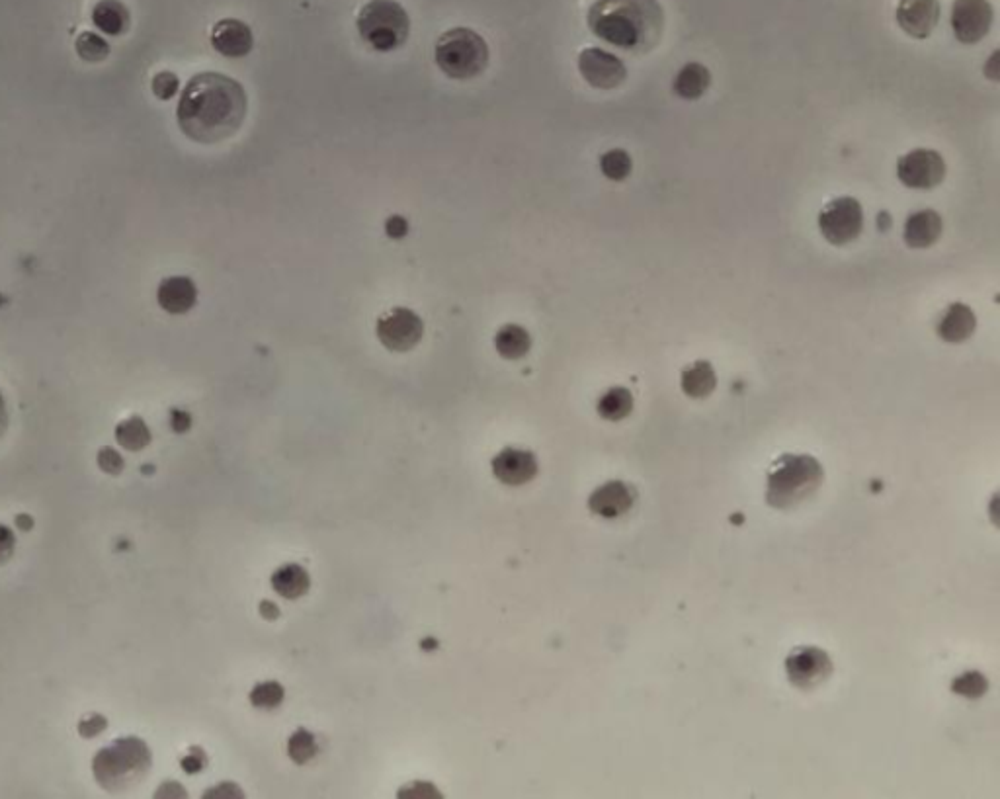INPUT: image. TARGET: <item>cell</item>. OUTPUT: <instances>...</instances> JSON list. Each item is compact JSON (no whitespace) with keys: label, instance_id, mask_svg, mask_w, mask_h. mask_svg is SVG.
<instances>
[{"label":"cell","instance_id":"ffe728a7","mask_svg":"<svg viewBox=\"0 0 1000 799\" xmlns=\"http://www.w3.org/2000/svg\"><path fill=\"white\" fill-rule=\"evenodd\" d=\"M92 22L106 36H122L129 28V10L120 0H100L92 10Z\"/></svg>","mask_w":1000,"mask_h":799},{"label":"cell","instance_id":"5bb4252c","mask_svg":"<svg viewBox=\"0 0 1000 799\" xmlns=\"http://www.w3.org/2000/svg\"><path fill=\"white\" fill-rule=\"evenodd\" d=\"M211 45L223 57L239 59L252 51L254 38L249 26L237 18L219 20L211 30Z\"/></svg>","mask_w":1000,"mask_h":799},{"label":"cell","instance_id":"83f0119b","mask_svg":"<svg viewBox=\"0 0 1000 799\" xmlns=\"http://www.w3.org/2000/svg\"><path fill=\"white\" fill-rule=\"evenodd\" d=\"M250 702H252V706L264 708V710L278 708L284 702V688H282V684H278L274 680L262 682V684L254 686V690L250 692Z\"/></svg>","mask_w":1000,"mask_h":799},{"label":"cell","instance_id":"4dcf8cb0","mask_svg":"<svg viewBox=\"0 0 1000 799\" xmlns=\"http://www.w3.org/2000/svg\"><path fill=\"white\" fill-rule=\"evenodd\" d=\"M178 86H180L178 77L170 71H163V73L155 75V79H153V92L161 100H170L178 92Z\"/></svg>","mask_w":1000,"mask_h":799},{"label":"cell","instance_id":"30bf717a","mask_svg":"<svg viewBox=\"0 0 1000 799\" xmlns=\"http://www.w3.org/2000/svg\"><path fill=\"white\" fill-rule=\"evenodd\" d=\"M579 73L584 81L600 90H614L627 79L624 61L600 47H586L579 55Z\"/></svg>","mask_w":1000,"mask_h":799},{"label":"cell","instance_id":"2e32d148","mask_svg":"<svg viewBox=\"0 0 1000 799\" xmlns=\"http://www.w3.org/2000/svg\"><path fill=\"white\" fill-rule=\"evenodd\" d=\"M942 229L944 223L938 211H915L905 221L903 241L909 249H928L940 241Z\"/></svg>","mask_w":1000,"mask_h":799},{"label":"cell","instance_id":"277c9868","mask_svg":"<svg viewBox=\"0 0 1000 799\" xmlns=\"http://www.w3.org/2000/svg\"><path fill=\"white\" fill-rule=\"evenodd\" d=\"M434 59L440 71L452 79H475L489 65V45L469 28H454L438 38Z\"/></svg>","mask_w":1000,"mask_h":799},{"label":"cell","instance_id":"e0dca14e","mask_svg":"<svg viewBox=\"0 0 1000 799\" xmlns=\"http://www.w3.org/2000/svg\"><path fill=\"white\" fill-rule=\"evenodd\" d=\"M975 329H977L975 311L961 301L950 303L936 325L938 337L948 344H961L969 340L973 337Z\"/></svg>","mask_w":1000,"mask_h":799},{"label":"cell","instance_id":"3957f363","mask_svg":"<svg viewBox=\"0 0 1000 799\" xmlns=\"http://www.w3.org/2000/svg\"><path fill=\"white\" fill-rule=\"evenodd\" d=\"M823 483V467L807 454H784L766 477V501L774 508H793L809 501Z\"/></svg>","mask_w":1000,"mask_h":799},{"label":"cell","instance_id":"4316f807","mask_svg":"<svg viewBox=\"0 0 1000 799\" xmlns=\"http://www.w3.org/2000/svg\"><path fill=\"white\" fill-rule=\"evenodd\" d=\"M987 688H989V682L979 671H967V673L959 674L958 678L952 682V690L963 698H969V700L981 698L987 692Z\"/></svg>","mask_w":1000,"mask_h":799},{"label":"cell","instance_id":"d6986e66","mask_svg":"<svg viewBox=\"0 0 1000 799\" xmlns=\"http://www.w3.org/2000/svg\"><path fill=\"white\" fill-rule=\"evenodd\" d=\"M711 73L702 63H686L674 77L672 90L682 100H698L708 92Z\"/></svg>","mask_w":1000,"mask_h":799},{"label":"cell","instance_id":"836d02e7","mask_svg":"<svg viewBox=\"0 0 1000 799\" xmlns=\"http://www.w3.org/2000/svg\"><path fill=\"white\" fill-rule=\"evenodd\" d=\"M6 424H8V413H6V403H4V397L0 393V436L4 434L6 430Z\"/></svg>","mask_w":1000,"mask_h":799},{"label":"cell","instance_id":"52a82bcc","mask_svg":"<svg viewBox=\"0 0 1000 799\" xmlns=\"http://www.w3.org/2000/svg\"><path fill=\"white\" fill-rule=\"evenodd\" d=\"M375 335L391 352H409L424 335V323L409 307H393L375 323Z\"/></svg>","mask_w":1000,"mask_h":799},{"label":"cell","instance_id":"7402d4cb","mask_svg":"<svg viewBox=\"0 0 1000 799\" xmlns=\"http://www.w3.org/2000/svg\"><path fill=\"white\" fill-rule=\"evenodd\" d=\"M495 348H497L500 358H504V360H520L530 352L532 337L524 327H520L516 323H508V325L500 327L499 333L495 337Z\"/></svg>","mask_w":1000,"mask_h":799},{"label":"cell","instance_id":"9c48e42d","mask_svg":"<svg viewBox=\"0 0 1000 799\" xmlns=\"http://www.w3.org/2000/svg\"><path fill=\"white\" fill-rule=\"evenodd\" d=\"M788 680L799 690H811L833 674V661L819 647H797L786 659Z\"/></svg>","mask_w":1000,"mask_h":799},{"label":"cell","instance_id":"d6a6232c","mask_svg":"<svg viewBox=\"0 0 1000 799\" xmlns=\"http://www.w3.org/2000/svg\"><path fill=\"white\" fill-rule=\"evenodd\" d=\"M12 551V534L0 526V561Z\"/></svg>","mask_w":1000,"mask_h":799},{"label":"cell","instance_id":"484cf974","mask_svg":"<svg viewBox=\"0 0 1000 799\" xmlns=\"http://www.w3.org/2000/svg\"><path fill=\"white\" fill-rule=\"evenodd\" d=\"M77 53L88 63H100L110 55V43L94 32H83L77 38Z\"/></svg>","mask_w":1000,"mask_h":799},{"label":"cell","instance_id":"ac0fdd59","mask_svg":"<svg viewBox=\"0 0 1000 799\" xmlns=\"http://www.w3.org/2000/svg\"><path fill=\"white\" fill-rule=\"evenodd\" d=\"M157 301L170 315H184L198 303V288L188 276H170L161 282Z\"/></svg>","mask_w":1000,"mask_h":799},{"label":"cell","instance_id":"44dd1931","mask_svg":"<svg viewBox=\"0 0 1000 799\" xmlns=\"http://www.w3.org/2000/svg\"><path fill=\"white\" fill-rule=\"evenodd\" d=\"M680 387H682L684 395H688L692 399H706L717 387V376H715L713 366L709 364L708 360H698V362L690 364L688 368L682 370Z\"/></svg>","mask_w":1000,"mask_h":799},{"label":"cell","instance_id":"1f68e13d","mask_svg":"<svg viewBox=\"0 0 1000 799\" xmlns=\"http://www.w3.org/2000/svg\"><path fill=\"white\" fill-rule=\"evenodd\" d=\"M385 233L391 237V239H403L407 237L409 233V223L405 217L401 215H391L387 221H385Z\"/></svg>","mask_w":1000,"mask_h":799},{"label":"cell","instance_id":"7a4b0ae2","mask_svg":"<svg viewBox=\"0 0 1000 799\" xmlns=\"http://www.w3.org/2000/svg\"><path fill=\"white\" fill-rule=\"evenodd\" d=\"M588 28L602 42L643 55L661 42L665 12L659 0H596L588 10Z\"/></svg>","mask_w":1000,"mask_h":799},{"label":"cell","instance_id":"f1b7e54d","mask_svg":"<svg viewBox=\"0 0 1000 799\" xmlns=\"http://www.w3.org/2000/svg\"><path fill=\"white\" fill-rule=\"evenodd\" d=\"M288 753H290L293 762L305 764L317 755V741L309 731L297 729L288 741Z\"/></svg>","mask_w":1000,"mask_h":799},{"label":"cell","instance_id":"9a60e30c","mask_svg":"<svg viewBox=\"0 0 1000 799\" xmlns=\"http://www.w3.org/2000/svg\"><path fill=\"white\" fill-rule=\"evenodd\" d=\"M493 473L504 485H524L538 475V460L528 450L504 448L493 460Z\"/></svg>","mask_w":1000,"mask_h":799},{"label":"cell","instance_id":"f546056e","mask_svg":"<svg viewBox=\"0 0 1000 799\" xmlns=\"http://www.w3.org/2000/svg\"><path fill=\"white\" fill-rule=\"evenodd\" d=\"M149 438H151V434H149L145 422L137 419V417L122 422L118 426V440H120V444H124L127 448H131V450L143 448L149 442Z\"/></svg>","mask_w":1000,"mask_h":799},{"label":"cell","instance_id":"8fae6325","mask_svg":"<svg viewBox=\"0 0 1000 799\" xmlns=\"http://www.w3.org/2000/svg\"><path fill=\"white\" fill-rule=\"evenodd\" d=\"M995 12L989 0H954L952 30L958 42L979 43L991 30Z\"/></svg>","mask_w":1000,"mask_h":799},{"label":"cell","instance_id":"ba28073f","mask_svg":"<svg viewBox=\"0 0 1000 799\" xmlns=\"http://www.w3.org/2000/svg\"><path fill=\"white\" fill-rule=\"evenodd\" d=\"M897 178L911 190H934L946 178V161L938 151L915 149L897 159Z\"/></svg>","mask_w":1000,"mask_h":799},{"label":"cell","instance_id":"4fadbf2b","mask_svg":"<svg viewBox=\"0 0 1000 799\" xmlns=\"http://www.w3.org/2000/svg\"><path fill=\"white\" fill-rule=\"evenodd\" d=\"M635 499H637V493L629 483L620 481V479H612V481H606L604 485H600L590 495L588 508H590V512H594L600 518L614 520V518H620V516L627 514L635 503Z\"/></svg>","mask_w":1000,"mask_h":799},{"label":"cell","instance_id":"5b68a950","mask_svg":"<svg viewBox=\"0 0 1000 799\" xmlns=\"http://www.w3.org/2000/svg\"><path fill=\"white\" fill-rule=\"evenodd\" d=\"M356 24L362 40L381 53L399 49L411 32L409 14L395 0H370L362 6Z\"/></svg>","mask_w":1000,"mask_h":799},{"label":"cell","instance_id":"603a6c76","mask_svg":"<svg viewBox=\"0 0 1000 799\" xmlns=\"http://www.w3.org/2000/svg\"><path fill=\"white\" fill-rule=\"evenodd\" d=\"M596 411L604 421H624L633 411V395L625 387H610L598 399Z\"/></svg>","mask_w":1000,"mask_h":799},{"label":"cell","instance_id":"cb8c5ba5","mask_svg":"<svg viewBox=\"0 0 1000 799\" xmlns=\"http://www.w3.org/2000/svg\"><path fill=\"white\" fill-rule=\"evenodd\" d=\"M272 587L284 598H299L309 590V575L303 567L290 563L272 575Z\"/></svg>","mask_w":1000,"mask_h":799},{"label":"cell","instance_id":"d4e9b609","mask_svg":"<svg viewBox=\"0 0 1000 799\" xmlns=\"http://www.w3.org/2000/svg\"><path fill=\"white\" fill-rule=\"evenodd\" d=\"M600 170L612 182H624L633 170L631 155L625 149H610L600 157Z\"/></svg>","mask_w":1000,"mask_h":799},{"label":"cell","instance_id":"8992f818","mask_svg":"<svg viewBox=\"0 0 1000 799\" xmlns=\"http://www.w3.org/2000/svg\"><path fill=\"white\" fill-rule=\"evenodd\" d=\"M819 231L823 239L834 245L844 247L854 243L864 231V210L862 204L852 196H840L831 200L817 217Z\"/></svg>","mask_w":1000,"mask_h":799},{"label":"cell","instance_id":"7c38bea8","mask_svg":"<svg viewBox=\"0 0 1000 799\" xmlns=\"http://www.w3.org/2000/svg\"><path fill=\"white\" fill-rule=\"evenodd\" d=\"M899 28L915 38L926 40L932 36L934 28L940 20V2L938 0H899L895 12Z\"/></svg>","mask_w":1000,"mask_h":799},{"label":"cell","instance_id":"6da1fadb","mask_svg":"<svg viewBox=\"0 0 1000 799\" xmlns=\"http://www.w3.org/2000/svg\"><path fill=\"white\" fill-rule=\"evenodd\" d=\"M243 85L221 73H200L182 90L176 120L182 133L204 145L233 137L247 118Z\"/></svg>","mask_w":1000,"mask_h":799}]
</instances>
